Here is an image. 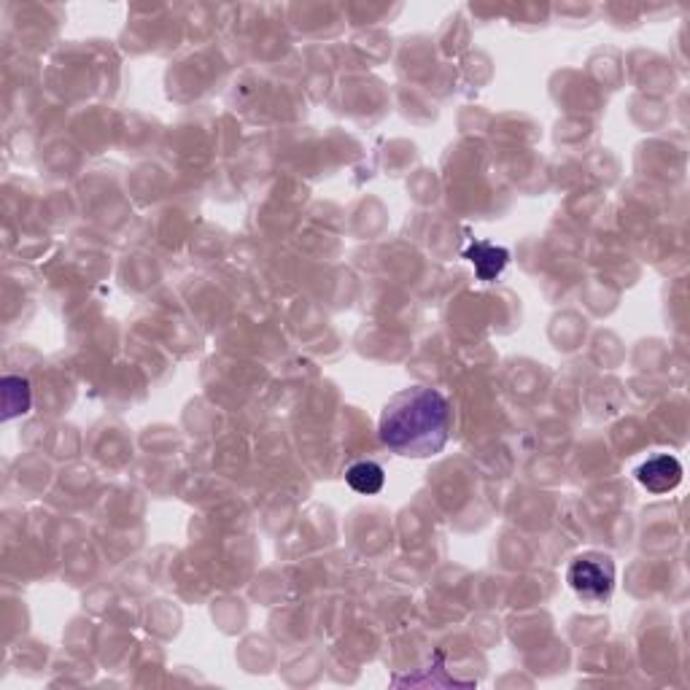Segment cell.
I'll use <instances>...</instances> for the list:
<instances>
[{"label":"cell","mask_w":690,"mask_h":690,"mask_svg":"<svg viewBox=\"0 0 690 690\" xmlns=\"http://www.w3.org/2000/svg\"><path fill=\"white\" fill-rule=\"evenodd\" d=\"M569 585L585 602H604L615 585V567L610 558L602 556L577 558L569 567Z\"/></svg>","instance_id":"2"},{"label":"cell","mask_w":690,"mask_h":690,"mask_svg":"<svg viewBox=\"0 0 690 690\" xmlns=\"http://www.w3.org/2000/svg\"><path fill=\"white\" fill-rule=\"evenodd\" d=\"M3 407H6V418L27 413V407H30V386H27V381L14 378V375L3 381Z\"/></svg>","instance_id":"6"},{"label":"cell","mask_w":690,"mask_h":690,"mask_svg":"<svg viewBox=\"0 0 690 690\" xmlns=\"http://www.w3.org/2000/svg\"><path fill=\"white\" fill-rule=\"evenodd\" d=\"M637 480L647 491H653V494H666V491L680 486L682 464L674 459V456L661 453V456L647 459L645 464L637 469Z\"/></svg>","instance_id":"3"},{"label":"cell","mask_w":690,"mask_h":690,"mask_svg":"<svg viewBox=\"0 0 690 690\" xmlns=\"http://www.w3.org/2000/svg\"><path fill=\"white\" fill-rule=\"evenodd\" d=\"M464 257L472 262L480 281H491V278H496V275L505 270L510 254H507L505 248H496L491 243H472Z\"/></svg>","instance_id":"4"},{"label":"cell","mask_w":690,"mask_h":690,"mask_svg":"<svg viewBox=\"0 0 690 690\" xmlns=\"http://www.w3.org/2000/svg\"><path fill=\"white\" fill-rule=\"evenodd\" d=\"M345 478H348V486L359 494H378L386 483L383 467H378L375 461H359L345 472Z\"/></svg>","instance_id":"5"},{"label":"cell","mask_w":690,"mask_h":690,"mask_svg":"<svg viewBox=\"0 0 690 690\" xmlns=\"http://www.w3.org/2000/svg\"><path fill=\"white\" fill-rule=\"evenodd\" d=\"M451 405L448 399L434 389L399 391L397 397L383 407L381 440L391 451L413 459H424L440 453L451 437Z\"/></svg>","instance_id":"1"}]
</instances>
